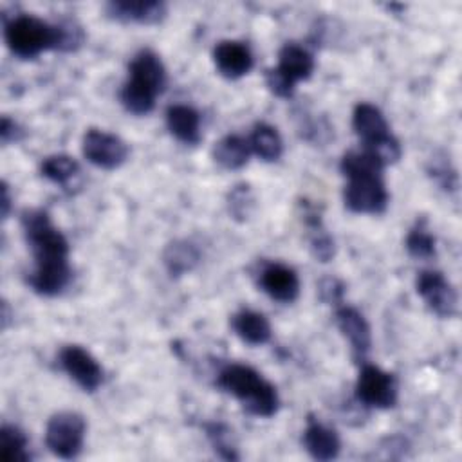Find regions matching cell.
<instances>
[{"label":"cell","mask_w":462,"mask_h":462,"mask_svg":"<svg viewBox=\"0 0 462 462\" xmlns=\"http://www.w3.org/2000/svg\"><path fill=\"white\" fill-rule=\"evenodd\" d=\"M430 177L444 189V191H453L457 189L458 179L455 168L449 164L448 159H431V164L428 168Z\"/></svg>","instance_id":"f1b7e54d"},{"label":"cell","mask_w":462,"mask_h":462,"mask_svg":"<svg viewBox=\"0 0 462 462\" xmlns=\"http://www.w3.org/2000/svg\"><path fill=\"white\" fill-rule=\"evenodd\" d=\"M258 287L274 301L292 303L300 294L296 271L282 262H263L256 273Z\"/></svg>","instance_id":"7c38bea8"},{"label":"cell","mask_w":462,"mask_h":462,"mask_svg":"<svg viewBox=\"0 0 462 462\" xmlns=\"http://www.w3.org/2000/svg\"><path fill=\"white\" fill-rule=\"evenodd\" d=\"M81 152L90 164L101 170H116L126 162L130 148L116 134L101 128H88L81 141Z\"/></svg>","instance_id":"ba28073f"},{"label":"cell","mask_w":462,"mask_h":462,"mask_svg":"<svg viewBox=\"0 0 462 462\" xmlns=\"http://www.w3.org/2000/svg\"><path fill=\"white\" fill-rule=\"evenodd\" d=\"M300 206H301V218L309 231V244H310L309 247L312 256L323 263L330 262L334 258L336 245H334V238L328 235V231L323 226L321 213L314 204H309L307 200H301Z\"/></svg>","instance_id":"ac0fdd59"},{"label":"cell","mask_w":462,"mask_h":462,"mask_svg":"<svg viewBox=\"0 0 462 462\" xmlns=\"http://www.w3.org/2000/svg\"><path fill=\"white\" fill-rule=\"evenodd\" d=\"M200 258V249L186 238L170 242L162 251V263L171 278H180L191 273L199 265Z\"/></svg>","instance_id":"44dd1931"},{"label":"cell","mask_w":462,"mask_h":462,"mask_svg":"<svg viewBox=\"0 0 462 462\" xmlns=\"http://www.w3.org/2000/svg\"><path fill=\"white\" fill-rule=\"evenodd\" d=\"M356 399L368 408H393L397 402V381L393 374L365 361L356 381Z\"/></svg>","instance_id":"52a82bcc"},{"label":"cell","mask_w":462,"mask_h":462,"mask_svg":"<svg viewBox=\"0 0 462 462\" xmlns=\"http://www.w3.org/2000/svg\"><path fill=\"white\" fill-rule=\"evenodd\" d=\"M40 173L47 180L61 186L63 189H72V186H76L79 179L81 168L72 155L54 153V155H47L40 162Z\"/></svg>","instance_id":"603a6c76"},{"label":"cell","mask_w":462,"mask_h":462,"mask_svg":"<svg viewBox=\"0 0 462 462\" xmlns=\"http://www.w3.org/2000/svg\"><path fill=\"white\" fill-rule=\"evenodd\" d=\"M316 67L312 52L294 42H287L278 51V65L276 70L283 74L292 85H298L300 81H305L312 76Z\"/></svg>","instance_id":"e0dca14e"},{"label":"cell","mask_w":462,"mask_h":462,"mask_svg":"<svg viewBox=\"0 0 462 462\" xmlns=\"http://www.w3.org/2000/svg\"><path fill=\"white\" fill-rule=\"evenodd\" d=\"M166 67L157 52L141 49L128 65V78L119 90V101L128 114L146 116L155 108V99L164 92Z\"/></svg>","instance_id":"277c9868"},{"label":"cell","mask_w":462,"mask_h":462,"mask_svg":"<svg viewBox=\"0 0 462 462\" xmlns=\"http://www.w3.org/2000/svg\"><path fill=\"white\" fill-rule=\"evenodd\" d=\"M204 431L206 437L209 440V444L213 446L215 453L224 458V460H238V453H236V444L233 440V431L218 420L213 422H206L204 424Z\"/></svg>","instance_id":"4316f807"},{"label":"cell","mask_w":462,"mask_h":462,"mask_svg":"<svg viewBox=\"0 0 462 462\" xmlns=\"http://www.w3.org/2000/svg\"><path fill=\"white\" fill-rule=\"evenodd\" d=\"M11 211V195L7 182H2V218H7Z\"/></svg>","instance_id":"d6a6232c"},{"label":"cell","mask_w":462,"mask_h":462,"mask_svg":"<svg viewBox=\"0 0 462 462\" xmlns=\"http://www.w3.org/2000/svg\"><path fill=\"white\" fill-rule=\"evenodd\" d=\"M435 236L430 231L426 220H417L415 226L408 231L404 247L408 254L415 260H431L435 256Z\"/></svg>","instance_id":"484cf974"},{"label":"cell","mask_w":462,"mask_h":462,"mask_svg":"<svg viewBox=\"0 0 462 462\" xmlns=\"http://www.w3.org/2000/svg\"><path fill=\"white\" fill-rule=\"evenodd\" d=\"M319 298L321 301L325 303H330V305H341L343 301V292H345V285L343 282H339L337 278L334 276H328V278H323L319 282Z\"/></svg>","instance_id":"4dcf8cb0"},{"label":"cell","mask_w":462,"mask_h":462,"mask_svg":"<svg viewBox=\"0 0 462 462\" xmlns=\"http://www.w3.org/2000/svg\"><path fill=\"white\" fill-rule=\"evenodd\" d=\"M22 137V128L18 126L16 121H13L11 117L4 116L2 117V123H0V139H2V144H11V143H16L20 141Z\"/></svg>","instance_id":"1f68e13d"},{"label":"cell","mask_w":462,"mask_h":462,"mask_svg":"<svg viewBox=\"0 0 462 462\" xmlns=\"http://www.w3.org/2000/svg\"><path fill=\"white\" fill-rule=\"evenodd\" d=\"M211 157L224 170H240L249 162L251 157L249 141L238 134H227L213 144Z\"/></svg>","instance_id":"7402d4cb"},{"label":"cell","mask_w":462,"mask_h":462,"mask_svg":"<svg viewBox=\"0 0 462 462\" xmlns=\"http://www.w3.org/2000/svg\"><path fill=\"white\" fill-rule=\"evenodd\" d=\"M415 291L426 307L439 318H451L457 314L458 296L451 282L437 269H422L415 278Z\"/></svg>","instance_id":"9c48e42d"},{"label":"cell","mask_w":462,"mask_h":462,"mask_svg":"<svg viewBox=\"0 0 462 462\" xmlns=\"http://www.w3.org/2000/svg\"><path fill=\"white\" fill-rule=\"evenodd\" d=\"M213 63L220 76L238 79L253 69L251 49L238 40H222L213 47Z\"/></svg>","instance_id":"9a60e30c"},{"label":"cell","mask_w":462,"mask_h":462,"mask_svg":"<svg viewBox=\"0 0 462 462\" xmlns=\"http://www.w3.org/2000/svg\"><path fill=\"white\" fill-rule=\"evenodd\" d=\"M339 170L346 179L343 202L352 213L379 215L388 206V189L383 179L384 166L366 150H352L341 157Z\"/></svg>","instance_id":"3957f363"},{"label":"cell","mask_w":462,"mask_h":462,"mask_svg":"<svg viewBox=\"0 0 462 462\" xmlns=\"http://www.w3.org/2000/svg\"><path fill=\"white\" fill-rule=\"evenodd\" d=\"M87 422L78 411H58L45 426V446L63 460L76 458L85 444Z\"/></svg>","instance_id":"8992f818"},{"label":"cell","mask_w":462,"mask_h":462,"mask_svg":"<svg viewBox=\"0 0 462 462\" xmlns=\"http://www.w3.org/2000/svg\"><path fill=\"white\" fill-rule=\"evenodd\" d=\"M108 18L123 23L152 25L164 20L168 9L159 0H114L105 5Z\"/></svg>","instance_id":"5bb4252c"},{"label":"cell","mask_w":462,"mask_h":462,"mask_svg":"<svg viewBox=\"0 0 462 462\" xmlns=\"http://www.w3.org/2000/svg\"><path fill=\"white\" fill-rule=\"evenodd\" d=\"M251 153L260 157L265 162H274L283 153V141L280 132L269 125V123H256L251 130V135L247 137Z\"/></svg>","instance_id":"cb8c5ba5"},{"label":"cell","mask_w":462,"mask_h":462,"mask_svg":"<svg viewBox=\"0 0 462 462\" xmlns=\"http://www.w3.org/2000/svg\"><path fill=\"white\" fill-rule=\"evenodd\" d=\"M254 209V195L249 184H235L227 193V211L235 220H247Z\"/></svg>","instance_id":"83f0119b"},{"label":"cell","mask_w":462,"mask_h":462,"mask_svg":"<svg viewBox=\"0 0 462 462\" xmlns=\"http://www.w3.org/2000/svg\"><path fill=\"white\" fill-rule=\"evenodd\" d=\"M217 386L233 395L249 415L269 419L280 408V397L274 384L249 365H226L217 375Z\"/></svg>","instance_id":"5b68a950"},{"label":"cell","mask_w":462,"mask_h":462,"mask_svg":"<svg viewBox=\"0 0 462 462\" xmlns=\"http://www.w3.org/2000/svg\"><path fill=\"white\" fill-rule=\"evenodd\" d=\"M265 85L267 88L276 96V97H282V99H289L292 97L294 90H296V85H292L283 74H280L276 70V67H271L265 70Z\"/></svg>","instance_id":"f546056e"},{"label":"cell","mask_w":462,"mask_h":462,"mask_svg":"<svg viewBox=\"0 0 462 462\" xmlns=\"http://www.w3.org/2000/svg\"><path fill=\"white\" fill-rule=\"evenodd\" d=\"M352 128L363 143V148L377 146L383 141L393 137L384 114L375 105L366 101H361L354 106Z\"/></svg>","instance_id":"4fadbf2b"},{"label":"cell","mask_w":462,"mask_h":462,"mask_svg":"<svg viewBox=\"0 0 462 462\" xmlns=\"http://www.w3.org/2000/svg\"><path fill=\"white\" fill-rule=\"evenodd\" d=\"M301 444L305 451L319 462H328L337 458L341 451V440L336 430L318 420L314 415L307 417V424L301 435Z\"/></svg>","instance_id":"2e32d148"},{"label":"cell","mask_w":462,"mask_h":462,"mask_svg":"<svg viewBox=\"0 0 462 462\" xmlns=\"http://www.w3.org/2000/svg\"><path fill=\"white\" fill-rule=\"evenodd\" d=\"M231 328L244 343L251 346L265 345L273 334L269 319L262 312L251 309H242L235 312L231 316Z\"/></svg>","instance_id":"ffe728a7"},{"label":"cell","mask_w":462,"mask_h":462,"mask_svg":"<svg viewBox=\"0 0 462 462\" xmlns=\"http://www.w3.org/2000/svg\"><path fill=\"white\" fill-rule=\"evenodd\" d=\"M4 40L11 54L34 60L45 51L70 52L81 47L85 34L74 20L51 23L34 14H16L4 22Z\"/></svg>","instance_id":"7a4b0ae2"},{"label":"cell","mask_w":462,"mask_h":462,"mask_svg":"<svg viewBox=\"0 0 462 462\" xmlns=\"http://www.w3.org/2000/svg\"><path fill=\"white\" fill-rule=\"evenodd\" d=\"M334 321L350 345L352 359L357 365H363L372 348V330L366 318L356 307L337 305L334 310Z\"/></svg>","instance_id":"8fae6325"},{"label":"cell","mask_w":462,"mask_h":462,"mask_svg":"<svg viewBox=\"0 0 462 462\" xmlns=\"http://www.w3.org/2000/svg\"><path fill=\"white\" fill-rule=\"evenodd\" d=\"M58 363L61 370L83 390L96 392L103 384V368L97 359L79 345H67L60 350Z\"/></svg>","instance_id":"30bf717a"},{"label":"cell","mask_w":462,"mask_h":462,"mask_svg":"<svg viewBox=\"0 0 462 462\" xmlns=\"http://www.w3.org/2000/svg\"><path fill=\"white\" fill-rule=\"evenodd\" d=\"M166 126L184 144H197L200 141V114L189 105H170L166 108Z\"/></svg>","instance_id":"d6986e66"},{"label":"cell","mask_w":462,"mask_h":462,"mask_svg":"<svg viewBox=\"0 0 462 462\" xmlns=\"http://www.w3.org/2000/svg\"><path fill=\"white\" fill-rule=\"evenodd\" d=\"M20 224L34 258V269L25 278L27 285L40 296L61 294L72 280L69 240L45 209H25Z\"/></svg>","instance_id":"6da1fadb"},{"label":"cell","mask_w":462,"mask_h":462,"mask_svg":"<svg viewBox=\"0 0 462 462\" xmlns=\"http://www.w3.org/2000/svg\"><path fill=\"white\" fill-rule=\"evenodd\" d=\"M0 460L2 462H27L31 460L29 439L14 424L0 428Z\"/></svg>","instance_id":"d4e9b609"}]
</instances>
